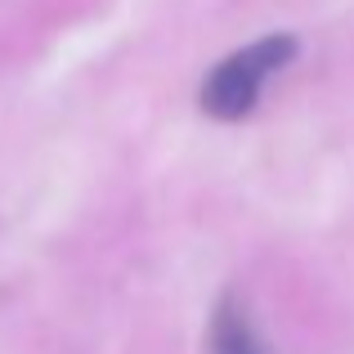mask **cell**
<instances>
[{
  "mask_svg": "<svg viewBox=\"0 0 354 354\" xmlns=\"http://www.w3.org/2000/svg\"><path fill=\"white\" fill-rule=\"evenodd\" d=\"M296 50H301V41H296L292 32L260 36V41L234 50L229 59H220L216 68H211L207 81H202L198 108L216 121L251 117L256 104H260V95H265V86H269V77H278V72L296 59Z\"/></svg>",
  "mask_w": 354,
  "mask_h": 354,
  "instance_id": "obj_1",
  "label": "cell"
},
{
  "mask_svg": "<svg viewBox=\"0 0 354 354\" xmlns=\"http://www.w3.org/2000/svg\"><path fill=\"white\" fill-rule=\"evenodd\" d=\"M207 354H269V346L260 341V332L251 328L247 310L225 296L211 314V332H207Z\"/></svg>",
  "mask_w": 354,
  "mask_h": 354,
  "instance_id": "obj_2",
  "label": "cell"
}]
</instances>
